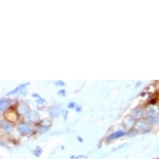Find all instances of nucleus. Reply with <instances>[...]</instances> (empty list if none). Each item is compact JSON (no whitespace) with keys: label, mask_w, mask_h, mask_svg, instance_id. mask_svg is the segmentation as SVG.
Returning <instances> with one entry per match:
<instances>
[{"label":"nucleus","mask_w":159,"mask_h":159,"mask_svg":"<svg viewBox=\"0 0 159 159\" xmlns=\"http://www.w3.org/2000/svg\"><path fill=\"white\" fill-rule=\"evenodd\" d=\"M9 101L7 99H1L0 100V110L1 111H4L9 107Z\"/></svg>","instance_id":"nucleus-3"},{"label":"nucleus","mask_w":159,"mask_h":159,"mask_svg":"<svg viewBox=\"0 0 159 159\" xmlns=\"http://www.w3.org/2000/svg\"><path fill=\"white\" fill-rule=\"evenodd\" d=\"M5 117H7L8 119H9V120H12V121H15L16 119H17V117H18V115L14 112L13 111H11L9 113H7L6 115H5Z\"/></svg>","instance_id":"nucleus-5"},{"label":"nucleus","mask_w":159,"mask_h":159,"mask_svg":"<svg viewBox=\"0 0 159 159\" xmlns=\"http://www.w3.org/2000/svg\"><path fill=\"white\" fill-rule=\"evenodd\" d=\"M0 126L7 132H10L13 130L12 125L9 122H7V121H2V122H0Z\"/></svg>","instance_id":"nucleus-2"},{"label":"nucleus","mask_w":159,"mask_h":159,"mask_svg":"<svg viewBox=\"0 0 159 159\" xmlns=\"http://www.w3.org/2000/svg\"><path fill=\"white\" fill-rule=\"evenodd\" d=\"M28 117L29 120H31V121H35L36 119H37L38 116H37V114L35 112H32L28 113Z\"/></svg>","instance_id":"nucleus-6"},{"label":"nucleus","mask_w":159,"mask_h":159,"mask_svg":"<svg viewBox=\"0 0 159 159\" xmlns=\"http://www.w3.org/2000/svg\"><path fill=\"white\" fill-rule=\"evenodd\" d=\"M18 130L22 134H27V133H29L31 132V127L28 124L22 123V124H19L18 126Z\"/></svg>","instance_id":"nucleus-1"},{"label":"nucleus","mask_w":159,"mask_h":159,"mask_svg":"<svg viewBox=\"0 0 159 159\" xmlns=\"http://www.w3.org/2000/svg\"><path fill=\"white\" fill-rule=\"evenodd\" d=\"M24 87H25V84H23V85H21V86H19V87H18L17 88L15 89L14 91H13L12 93H10L9 94H16V93H18V91H20L21 89L22 88H24Z\"/></svg>","instance_id":"nucleus-7"},{"label":"nucleus","mask_w":159,"mask_h":159,"mask_svg":"<svg viewBox=\"0 0 159 159\" xmlns=\"http://www.w3.org/2000/svg\"><path fill=\"white\" fill-rule=\"evenodd\" d=\"M124 134H125V133L122 131L116 132H113V133H112L111 135L108 136V139H115V138H118V137H122V136H123Z\"/></svg>","instance_id":"nucleus-4"}]
</instances>
